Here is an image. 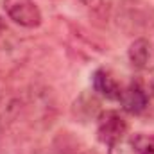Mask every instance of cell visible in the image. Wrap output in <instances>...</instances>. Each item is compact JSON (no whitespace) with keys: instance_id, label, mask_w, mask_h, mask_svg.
<instances>
[{"instance_id":"9","label":"cell","mask_w":154,"mask_h":154,"mask_svg":"<svg viewBox=\"0 0 154 154\" xmlns=\"http://www.w3.org/2000/svg\"><path fill=\"white\" fill-rule=\"evenodd\" d=\"M109 154H136L133 145V136H124L115 143L109 145Z\"/></svg>"},{"instance_id":"3","label":"cell","mask_w":154,"mask_h":154,"mask_svg":"<svg viewBox=\"0 0 154 154\" xmlns=\"http://www.w3.org/2000/svg\"><path fill=\"white\" fill-rule=\"evenodd\" d=\"M127 136V120L115 109L100 111L97 116V138L104 145H111Z\"/></svg>"},{"instance_id":"1","label":"cell","mask_w":154,"mask_h":154,"mask_svg":"<svg viewBox=\"0 0 154 154\" xmlns=\"http://www.w3.org/2000/svg\"><path fill=\"white\" fill-rule=\"evenodd\" d=\"M116 25L127 36L147 34L154 29V7L143 0H122L116 7Z\"/></svg>"},{"instance_id":"6","label":"cell","mask_w":154,"mask_h":154,"mask_svg":"<svg viewBox=\"0 0 154 154\" xmlns=\"http://www.w3.org/2000/svg\"><path fill=\"white\" fill-rule=\"evenodd\" d=\"M93 91L108 100H118L122 95V86L108 68H97L91 75Z\"/></svg>"},{"instance_id":"2","label":"cell","mask_w":154,"mask_h":154,"mask_svg":"<svg viewBox=\"0 0 154 154\" xmlns=\"http://www.w3.org/2000/svg\"><path fill=\"white\" fill-rule=\"evenodd\" d=\"M4 11L11 22L25 29H36L43 20L34 0H4Z\"/></svg>"},{"instance_id":"5","label":"cell","mask_w":154,"mask_h":154,"mask_svg":"<svg viewBox=\"0 0 154 154\" xmlns=\"http://www.w3.org/2000/svg\"><path fill=\"white\" fill-rule=\"evenodd\" d=\"M127 59L138 72L154 70V45L147 38H134L127 48Z\"/></svg>"},{"instance_id":"7","label":"cell","mask_w":154,"mask_h":154,"mask_svg":"<svg viewBox=\"0 0 154 154\" xmlns=\"http://www.w3.org/2000/svg\"><path fill=\"white\" fill-rule=\"evenodd\" d=\"M82 111H86V118H93L95 113L99 111V100L93 95H81L74 104V115L81 116Z\"/></svg>"},{"instance_id":"8","label":"cell","mask_w":154,"mask_h":154,"mask_svg":"<svg viewBox=\"0 0 154 154\" xmlns=\"http://www.w3.org/2000/svg\"><path fill=\"white\" fill-rule=\"evenodd\" d=\"M133 145L136 154H154V134H133Z\"/></svg>"},{"instance_id":"4","label":"cell","mask_w":154,"mask_h":154,"mask_svg":"<svg viewBox=\"0 0 154 154\" xmlns=\"http://www.w3.org/2000/svg\"><path fill=\"white\" fill-rule=\"evenodd\" d=\"M122 109L129 115H145L147 111V91L142 81H133L125 88H122V95L118 99Z\"/></svg>"},{"instance_id":"10","label":"cell","mask_w":154,"mask_h":154,"mask_svg":"<svg viewBox=\"0 0 154 154\" xmlns=\"http://www.w3.org/2000/svg\"><path fill=\"white\" fill-rule=\"evenodd\" d=\"M143 86H145V91H147V99H149V102H147V111H145V116H151L154 118V75L149 77L145 82H143Z\"/></svg>"}]
</instances>
